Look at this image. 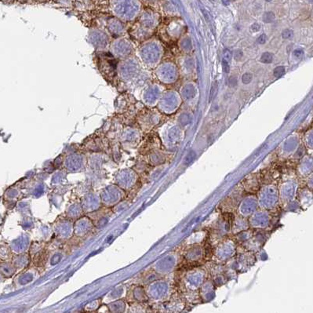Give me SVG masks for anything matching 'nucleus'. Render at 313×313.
I'll use <instances>...</instances> for the list:
<instances>
[{"mask_svg":"<svg viewBox=\"0 0 313 313\" xmlns=\"http://www.w3.org/2000/svg\"><path fill=\"white\" fill-rule=\"evenodd\" d=\"M273 55L271 53H269V52H265L262 54V57H261V61L264 64H270V63L273 62Z\"/></svg>","mask_w":313,"mask_h":313,"instance_id":"nucleus-1","label":"nucleus"},{"mask_svg":"<svg viewBox=\"0 0 313 313\" xmlns=\"http://www.w3.org/2000/svg\"><path fill=\"white\" fill-rule=\"evenodd\" d=\"M243 57V53H242L241 50H236L234 53V57L235 59L236 60H240Z\"/></svg>","mask_w":313,"mask_h":313,"instance_id":"nucleus-10","label":"nucleus"},{"mask_svg":"<svg viewBox=\"0 0 313 313\" xmlns=\"http://www.w3.org/2000/svg\"><path fill=\"white\" fill-rule=\"evenodd\" d=\"M275 77L280 78L282 77L285 74V68L284 66H278L275 68L274 72Z\"/></svg>","mask_w":313,"mask_h":313,"instance_id":"nucleus-2","label":"nucleus"},{"mask_svg":"<svg viewBox=\"0 0 313 313\" xmlns=\"http://www.w3.org/2000/svg\"><path fill=\"white\" fill-rule=\"evenodd\" d=\"M266 39H267L266 35H265V34H262V35L258 37V42L259 44H265V42H266Z\"/></svg>","mask_w":313,"mask_h":313,"instance_id":"nucleus-8","label":"nucleus"},{"mask_svg":"<svg viewBox=\"0 0 313 313\" xmlns=\"http://www.w3.org/2000/svg\"><path fill=\"white\" fill-rule=\"evenodd\" d=\"M274 18L275 15L271 12H269V13H266L264 15L263 20L265 22H271V21L274 20Z\"/></svg>","mask_w":313,"mask_h":313,"instance_id":"nucleus-4","label":"nucleus"},{"mask_svg":"<svg viewBox=\"0 0 313 313\" xmlns=\"http://www.w3.org/2000/svg\"><path fill=\"white\" fill-rule=\"evenodd\" d=\"M223 54H224V59H225V61H229V60L232 59V53L230 50H228V49H225V50H224Z\"/></svg>","mask_w":313,"mask_h":313,"instance_id":"nucleus-6","label":"nucleus"},{"mask_svg":"<svg viewBox=\"0 0 313 313\" xmlns=\"http://www.w3.org/2000/svg\"><path fill=\"white\" fill-rule=\"evenodd\" d=\"M222 68L223 70L225 71V72H226V73H229V71H230V67H229V62L225 61V59L222 60Z\"/></svg>","mask_w":313,"mask_h":313,"instance_id":"nucleus-7","label":"nucleus"},{"mask_svg":"<svg viewBox=\"0 0 313 313\" xmlns=\"http://www.w3.org/2000/svg\"><path fill=\"white\" fill-rule=\"evenodd\" d=\"M293 31L290 29H286L283 31L282 36L284 39H291L293 37Z\"/></svg>","mask_w":313,"mask_h":313,"instance_id":"nucleus-5","label":"nucleus"},{"mask_svg":"<svg viewBox=\"0 0 313 313\" xmlns=\"http://www.w3.org/2000/svg\"><path fill=\"white\" fill-rule=\"evenodd\" d=\"M260 29H261V25H260L259 24H257V23L253 24L251 27V31H254V32H257V31H259Z\"/></svg>","mask_w":313,"mask_h":313,"instance_id":"nucleus-11","label":"nucleus"},{"mask_svg":"<svg viewBox=\"0 0 313 313\" xmlns=\"http://www.w3.org/2000/svg\"><path fill=\"white\" fill-rule=\"evenodd\" d=\"M303 54H304L303 50H301V49H298V50L294 51V55H295V57H298V58H301V57L303 56Z\"/></svg>","mask_w":313,"mask_h":313,"instance_id":"nucleus-9","label":"nucleus"},{"mask_svg":"<svg viewBox=\"0 0 313 313\" xmlns=\"http://www.w3.org/2000/svg\"><path fill=\"white\" fill-rule=\"evenodd\" d=\"M253 76L251 73H249V72H247V73L244 74L243 75V77H242V81L244 84H249V83H251V82L252 81Z\"/></svg>","mask_w":313,"mask_h":313,"instance_id":"nucleus-3","label":"nucleus"}]
</instances>
